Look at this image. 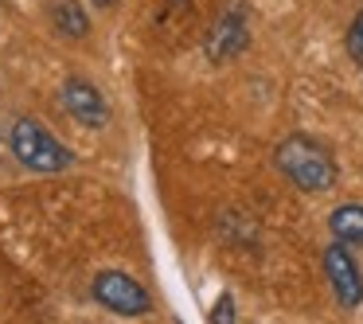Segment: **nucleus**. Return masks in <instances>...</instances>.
I'll return each mask as SVG.
<instances>
[{"label": "nucleus", "mask_w": 363, "mask_h": 324, "mask_svg": "<svg viewBox=\"0 0 363 324\" xmlns=\"http://www.w3.org/2000/svg\"><path fill=\"white\" fill-rule=\"evenodd\" d=\"M211 324H235V297L230 293H219V301L211 308Z\"/></svg>", "instance_id": "obj_10"}, {"label": "nucleus", "mask_w": 363, "mask_h": 324, "mask_svg": "<svg viewBox=\"0 0 363 324\" xmlns=\"http://www.w3.org/2000/svg\"><path fill=\"white\" fill-rule=\"evenodd\" d=\"M90 293H94L98 305L110 308V313H118V316H145L152 308L149 289H145L137 277L121 274V269H102V274H94Z\"/></svg>", "instance_id": "obj_3"}, {"label": "nucleus", "mask_w": 363, "mask_h": 324, "mask_svg": "<svg viewBox=\"0 0 363 324\" xmlns=\"http://www.w3.org/2000/svg\"><path fill=\"white\" fill-rule=\"evenodd\" d=\"M51 24L67 40H86L90 35V16L79 0H51Z\"/></svg>", "instance_id": "obj_7"}, {"label": "nucleus", "mask_w": 363, "mask_h": 324, "mask_svg": "<svg viewBox=\"0 0 363 324\" xmlns=\"http://www.w3.org/2000/svg\"><path fill=\"white\" fill-rule=\"evenodd\" d=\"M9 149H12V157H16L24 168H32V172H63V168H71V160H74L71 149H67L63 141H55L35 118H16L12 121Z\"/></svg>", "instance_id": "obj_2"}, {"label": "nucleus", "mask_w": 363, "mask_h": 324, "mask_svg": "<svg viewBox=\"0 0 363 324\" xmlns=\"http://www.w3.org/2000/svg\"><path fill=\"white\" fill-rule=\"evenodd\" d=\"M274 160H277V168H281V172L289 176L301 191L320 196V191H328L332 184H336V160H332V152L324 149L320 141L305 137V133L285 137V141L277 145Z\"/></svg>", "instance_id": "obj_1"}, {"label": "nucleus", "mask_w": 363, "mask_h": 324, "mask_svg": "<svg viewBox=\"0 0 363 324\" xmlns=\"http://www.w3.org/2000/svg\"><path fill=\"white\" fill-rule=\"evenodd\" d=\"M324 274H328V285H332V293H336V301L344 308L363 305V269H359V262L352 258V246L332 242L328 250H324Z\"/></svg>", "instance_id": "obj_4"}, {"label": "nucleus", "mask_w": 363, "mask_h": 324, "mask_svg": "<svg viewBox=\"0 0 363 324\" xmlns=\"http://www.w3.org/2000/svg\"><path fill=\"white\" fill-rule=\"evenodd\" d=\"M347 55H352L363 71V12L352 20V28H347Z\"/></svg>", "instance_id": "obj_9"}, {"label": "nucleus", "mask_w": 363, "mask_h": 324, "mask_svg": "<svg viewBox=\"0 0 363 324\" xmlns=\"http://www.w3.org/2000/svg\"><path fill=\"white\" fill-rule=\"evenodd\" d=\"M328 227L336 242L344 246H363V203H344L328 215Z\"/></svg>", "instance_id": "obj_8"}, {"label": "nucleus", "mask_w": 363, "mask_h": 324, "mask_svg": "<svg viewBox=\"0 0 363 324\" xmlns=\"http://www.w3.org/2000/svg\"><path fill=\"white\" fill-rule=\"evenodd\" d=\"M59 98H63L67 113H71L79 125L102 129L106 121H110V102H106V94L94 86V82H86V79H67L63 90H59Z\"/></svg>", "instance_id": "obj_6"}, {"label": "nucleus", "mask_w": 363, "mask_h": 324, "mask_svg": "<svg viewBox=\"0 0 363 324\" xmlns=\"http://www.w3.org/2000/svg\"><path fill=\"white\" fill-rule=\"evenodd\" d=\"M94 4H98V9H110V4H113V0H94Z\"/></svg>", "instance_id": "obj_11"}, {"label": "nucleus", "mask_w": 363, "mask_h": 324, "mask_svg": "<svg viewBox=\"0 0 363 324\" xmlns=\"http://www.w3.org/2000/svg\"><path fill=\"white\" fill-rule=\"evenodd\" d=\"M246 43H250L246 12L238 9V4H230V9L219 12V20L211 24V35H207V59H211V63H227V59L242 55Z\"/></svg>", "instance_id": "obj_5"}]
</instances>
